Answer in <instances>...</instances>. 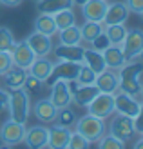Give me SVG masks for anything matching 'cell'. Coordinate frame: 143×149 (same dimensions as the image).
<instances>
[{
	"label": "cell",
	"instance_id": "obj_1",
	"mask_svg": "<svg viewBox=\"0 0 143 149\" xmlns=\"http://www.w3.org/2000/svg\"><path fill=\"white\" fill-rule=\"evenodd\" d=\"M141 74H143V60L132 58V60L125 62L118 69V77H120V89L118 91L138 96L140 89H141V82H140Z\"/></svg>",
	"mask_w": 143,
	"mask_h": 149
},
{
	"label": "cell",
	"instance_id": "obj_2",
	"mask_svg": "<svg viewBox=\"0 0 143 149\" xmlns=\"http://www.w3.org/2000/svg\"><path fill=\"white\" fill-rule=\"evenodd\" d=\"M7 91H9V98H7L9 118L15 122L26 124L29 118V113H31V95L24 87L7 89Z\"/></svg>",
	"mask_w": 143,
	"mask_h": 149
},
{
	"label": "cell",
	"instance_id": "obj_3",
	"mask_svg": "<svg viewBox=\"0 0 143 149\" xmlns=\"http://www.w3.org/2000/svg\"><path fill=\"white\" fill-rule=\"evenodd\" d=\"M105 129H107V125H105V120L98 116H93V115H85V116H80L76 118V124H74V131H78L80 135H84L89 142H98L103 135H105Z\"/></svg>",
	"mask_w": 143,
	"mask_h": 149
},
{
	"label": "cell",
	"instance_id": "obj_4",
	"mask_svg": "<svg viewBox=\"0 0 143 149\" xmlns=\"http://www.w3.org/2000/svg\"><path fill=\"white\" fill-rule=\"evenodd\" d=\"M80 68H82V62H67V60H58L56 64L53 62V69L49 73V77L46 78V82H44V86L51 87L56 80H74Z\"/></svg>",
	"mask_w": 143,
	"mask_h": 149
},
{
	"label": "cell",
	"instance_id": "obj_5",
	"mask_svg": "<svg viewBox=\"0 0 143 149\" xmlns=\"http://www.w3.org/2000/svg\"><path fill=\"white\" fill-rule=\"evenodd\" d=\"M24 135H26V124L15 122L11 118L0 125V142L4 147H13L24 142Z\"/></svg>",
	"mask_w": 143,
	"mask_h": 149
},
{
	"label": "cell",
	"instance_id": "obj_6",
	"mask_svg": "<svg viewBox=\"0 0 143 149\" xmlns=\"http://www.w3.org/2000/svg\"><path fill=\"white\" fill-rule=\"evenodd\" d=\"M89 115L98 116L102 120H107L109 116L114 115V95L109 93H98L96 98L85 107Z\"/></svg>",
	"mask_w": 143,
	"mask_h": 149
},
{
	"label": "cell",
	"instance_id": "obj_7",
	"mask_svg": "<svg viewBox=\"0 0 143 149\" xmlns=\"http://www.w3.org/2000/svg\"><path fill=\"white\" fill-rule=\"evenodd\" d=\"M120 46H122L123 56H125L127 62L132 60V58H136L143 49V29H140V27L129 29L127 35H125V38H123V42L120 44Z\"/></svg>",
	"mask_w": 143,
	"mask_h": 149
},
{
	"label": "cell",
	"instance_id": "obj_8",
	"mask_svg": "<svg viewBox=\"0 0 143 149\" xmlns=\"http://www.w3.org/2000/svg\"><path fill=\"white\" fill-rule=\"evenodd\" d=\"M109 133L114 135L116 138L123 140L127 144L129 140L136 135V129H134V120L131 116H125V115H118L112 116V122L109 124Z\"/></svg>",
	"mask_w": 143,
	"mask_h": 149
},
{
	"label": "cell",
	"instance_id": "obj_9",
	"mask_svg": "<svg viewBox=\"0 0 143 149\" xmlns=\"http://www.w3.org/2000/svg\"><path fill=\"white\" fill-rule=\"evenodd\" d=\"M140 106H141V102L136 96H132L129 93H123V91L114 93V113L134 118L140 111Z\"/></svg>",
	"mask_w": 143,
	"mask_h": 149
},
{
	"label": "cell",
	"instance_id": "obj_10",
	"mask_svg": "<svg viewBox=\"0 0 143 149\" xmlns=\"http://www.w3.org/2000/svg\"><path fill=\"white\" fill-rule=\"evenodd\" d=\"M11 53V60L13 65H17L20 69H29V65L33 64V60L36 58V55L33 53V49L29 47V44L26 40H20V42H15L13 49L9 51Z\"/></svg>",
	"mask_w": 143,
	"mask_h": 149
},
{
	"label": "cell",
	"instance_id": "obj_11",
	"mask_svg": "<svg viewBox=\"0 0 143 149\" xmlns=\"http://www.w3.org/2000/svg\"><path fill=\"white\" fill-rule=\"evenodd\" d=\"M49 100L53 102V106H55L56 109L71 106L73 104V93H71L69 86H67V80H56L55 84L51 86Z\"/></svg>",
	"mask_w": 143,
	"mask_h": 149
},
{
	"label": "cell",
	"instance_id": "obj_12",
	"mask_svg": "<svg viewBox=\"0 0 143 149\" xmlns=\"http://www.w3.org/2000/svg\"><path fill=\"white\" fill-rule=\"evenodd\" d=\"M94 86L100 89V93L114 95L118 89H120V77H118V71H116V69H109V68H105L102 73H98V74H96Z\"/></svg>",
	"mask_w": 143,
	"mask_h": 149
},
{
	"label": "cell",
	"instance_id": "obj_13",
	"mask_svg": "<svg viewBox=\"0 0 143 149\" xmlns=\"http://www.w3.org/2000/svg\"><path fill=\"white\" fill-rule=\"evenodd\" d=\"M47 135L49 127L46 125H31L29 129H26L24 142L29 149H44L47 147Z\"/></svg>",
	"mask_w": 143,
	"mask_h": 149
},
{
	"label": "cell",
	"instance_id": "obj_14",
	"mask_svg": "<svg viewBox=\"0 0 143 149\" xmlns=\"http://www.w3.org/2000/svg\"><path fill=\"white\" fill-rule=\"evenodd\" d=\"M26 42L29 44V47L33 49V53H35L36 56H49V55L53 53V40H51L49 35L33 31V33L26 38Z\"/></svg>",
	"mask_w": 143,
	"mask_h": 149
},
{
	"label": "cell",
	"instance_id": "obj_15",
	"mask_svg": "<svg viewBox=\"0 0 143 149\" xmlns=\"http://www.w3.org/2000/svg\"><path fill=\"white\" fill-rule=\"evenodd\" d=\"M84 44H76V46H67V44H58L53 47L56 60H67V62H82L84 64Z\"/></svg>",
	"mask_w": 143,
	"mask_h": 149
},
{
	"label": "cell",
	"instance_id": "obj_16",
	"mask_svg": "<svg viewBox=\"0 0 143 149\" xmlns=\"http://www.w3.org/2000/svg\"><path fill=\"white\" fill-rule=\"evenodd\" d=\"M129 7L125 6V2H112L107 4V11H105V17H103V24L109 26V24H125L127 18H129Z\"/></svg>",
	"mask_w": 143,
	"mask_h": 149
},
{
	"label": "cell",
	"instance_id": "obj_17",
	"mask_svg": "<svg viewBox=\"0 0 143 149\" xmlns=\"http://www.w3.org/2000/svg\"><path fill=\"white\" fill-rule=\"evenodd\" d=\"M33 109V115L35 118L38 120L40 124H53L55 122V116H56V107L53 106V102L49 98H40L35 102V106L31 107Z\"/></svg>",
	"mask_w": 143,
	"mask_h": 149
},
{
	"label": "cell",
	"instance_id": "obj_18",
	"mask_svg": "<svg viewBox=\"0 0 143 149\" xmlns=\"http://www.w3.org/2000/svg\"><path fill=\"white\" fill-rule=\"evenodd\" d=\"M71 127H62V125L53 124V127L49 129L47 135V147L51 149H67V142L71 138Z\"/></svg>",
	"mask_w": 143,
	"mask_h": 149
},
{
	"label": "cell",
	"instance_id": "obj_19",
	"mask_svg": "<svg viewBox=\"0 0 143 149\" xmlns=\"http://www.w3.org/2000/svg\"><path fill=\"white\" fill-rule=\"evenodd\" d=\"M107 0H87L82 6V15L85 20H93V22H102L103 24V17L107 11Z\"/></svg>",
	"mask_w": 143,
	"mask_h": 149
},
{
	"label": "cell",
	"instance_id": "obj_20",
	"mask_svg": "<svg viewBox=\"0 0 143 149\" xmlns=\"http://www.w3.org/2000/svg\"><path fill=\"white\" fill-rule=\"evenodd\" d=\"M98 93H100V89L94 84H91V86H80L78 84V87L73 91V102L80 107H87L89 104L96 98Z\"/></svg>",
	"mask_w": 143,
	"mask_h": 149
},
{
	"label": "cell",
	"instance_id": "obj_21",
	"mask_svg": "<svg viewBox=\"0 0 143 149\" xmlns=\"http://www.w3.org/2000/svg\"><path fill=\"white\" fill-rule=\"evenodd\" d=\"M103 55V60H105V65H107L109 69H120L122 65L127 62L125 56H123V51H122V46H118V44H111L107 49L102 51Z\"/></svg>",
	"mask_w": 143,
	"mask_h": 149
},
{
	"label": "cell",
	"instance_id": "obj_22",
	"mask_svg": "<svg viewBox=\"0 0 143 149\" xmlns=\"http://www.w3.org/2000/svg\"><path fill=\"white\" fill-rule=\"evenodd\" d=\"M51 69H53V60H49L47 56H36L33 60V64L29 65L27 73L33 74V77H36V78H40L42 82H46V78L49 77Z\"/></svg>",
	"mask_w": 143,
	"mask_h": 149
},
{
	"label": "cell",
	"instance_id": "obj_23",
	"mask_svg": "<svg viewBox=\"0 0 143 149\" xmlns=\"http://www.w3.org/2000/svg\"><path fill=\"white\" fill-rule=\"evenodd\" d=\"M2 77H4V86H6L7 89H17V87H24L27 71L17 68V65H13V68H11L9 71H6Z\"/></svg>",
	"mask_w": 143,
	"mask_h": 149
},
{
	"label": "cell",
	"instance_id": "obj_24",
	"mask_svg": "<svg viewBox=\"0 0 143 149\" xmlns=\"http://www.w3.org/2000/svg\"><path fill=\"white\" fill-rule=\"evenodd\" d=\"M84 64L87 65V68H91L96 74L102 73L105 68H107V65H105L102 51H96L93 47H85V51H84Z\"/></svg>",
	"mask_w": 143,
	"mask_h": 149
},
{
	"label": "cell",
	"instance_id": "obj_25",
	"mask_svg": "<svg viewBox=\"0 0 143 149\" xmlns=\"http://www.w3.org/2000/svg\"><path fill=\"white\" fill-rule=\"evenodd\" d=\"M74 7L73 0H36V9L40 13H56V11H62V9H71Z\"/></svg>",
	"mask_w": 143,
	"mask_h": 149
},
{
	"label": "cell",
	"instance_id": "obj_26",
	"mask_svg": "<svg viewBox=\"0 0 143 149\" xmlns=\"http://www.w3.org/2000/svg\"><path fill=\"white\" fill-rule=\"evenodd\" d=\"M58 40L60 44H67V46H76V44H84L82 42V35H80V26L73 24L69 27L58 29Z\"/></svg>",
	"mask_w": 143,
	"mask_h": 149
},
{
	"label": "cell",
	"instance_id": "obj_27",
	"mask_svg": "<svg viewBox=\"0 0 143 149\" xmlns=\"http://www.w3.org/2000/svg\"><path fill=\"white\" fill-rule=\"evenodd\" d=\"M35 31L44 33V35H49V36L56 35L58 27L55 24L53 15H49V13H40L38 17H36V20H35Z\"/></svg>",
	"mask_w": 143,
	"mask_h": 149
},
{
	"label": "cell",
	"instance_id": "obj_28",
	"mask_svg": "<svg viewBox=\"0 0 143 149\" xmlns=\"http://www.w3.org/2000/svg\"><path fill=\"white\" fill-rule=\"evenodd\" d=\"M100 33H103V24L102 22H93V20H85L80 26V35H82V42L91 44Z\"/></svg>",
	"mask_w": 143,
	"mask_h": 149
},
{
	"label": "cell",
	"instance_id": "obj_29",
	"mask_svg": "<svg viewBox=\"0 0 143 149\" xmlns=\"http://www.w3.org/2000/svg\"><path fill=\"white\" fill-rule=\"evenodd\" d=\"M76 118L78 115L74 113V111L67 106V107H60L56 111V116H55V122L53 124H56V125H62V127H74V124H76Z\"/></svg>",
	"mask_w": 143,
	"mask_h": 149
},
{
	"label": "cell",
	"instance_id": "obj_30",
	"mask_svg": "<svg viewBox=\"0 0 143 149\" xmlns=\"http://www.w3.org/2000/svg\"><path fill=\"white\" fill-rule=\"evenodd\" d=\"M129 29L125 27V24H109V26H103V33L107 35V38L111 44H122L123 38H125V35Z\"/></svg>",
	"mask_w": 143,
	"mask_h": 149
},
{
	"label": "cell",
	"instance_id": "obj_31",
	"mask_svg": "<svg viewBox=\"0 0 143 149\" xmlns=\"http://www.w3.org/2000/svg\"><path fill=\"white\" fill-rule=\"evenodd\" d=\"M53 18H55V24H56L58 29H64V27H69L73 24H76V15H74L73 7L71 9H62V11L53 13Z\"/></svg>",
	"mask_w": 143,
	"mask_h": 149
},
{
	"label": "cell",
	"instance_id": "obj_32",
	"mask_svg": "<svg viewBox=\"0 0 143 149\" xmlns=\"http://www.w3.org/2000/svg\"><path fill=\"white\" fill-rule=\"evenodd\" d=\"M96 144H98V149H123L125 147L123 140L116 138L114 135H111V133H105Z\"/></svg>",
	"mask_w": 143,
	"mask_h": 149
},
{
	"label": "cell",
	"instance_id": "obj_33",
	"mask_svg": "<svg viewBox=\"0 0 143 149\" xmlns=\"http://www.w3.org/2000/svg\"><path fill=\"white\" fill-rule=\"evenodd\" d=\"M15 35L9 27L2 26L0 27V51H11L13 46H15Z\"/></svg>",
	"mask_w": 143,
	"mask_h": 149
},
{
	"label": "cell",
	"instance_id": "obj_34",
	"mask_svg": "<svg viewBox=\"0 0 143 149\" xmlns=\"http://www.w3.org/2000/svg\"><path fill=\"white\" fill-rule=\"evenodd\" d=\"M74 80H76L80 86H91L96 80V73L91 68H87L85 64H82V68H80V71H78V74H76Z\"/></svg>",
	"mask_w": 143,
	"mask_h": 149
},
{
	"label": "cell",
	"instance_id": "obj_35",
	"mask_svg": "<svg viewBox=\"0 0 143 149\" xmlns=\"http://www.w3.org/2000/svg\"><path fill=\"white\" fill-rule=\"evenodd\" d=\"M89 146H91V142H89L84 135H80L78 131L71 133V138H69V142H67V149H87Z\"/></svg>",
	"mask_w": 143,
	"mask_h": 149
},
{
	"label": "cell",
	"instance_id": "obj_36",
	"mask_svg": "<svg viewBox=\"0 0 143 149\" xmlns=\"http://www.w3.org/2000/svg\"><path fill=\"white\" fill-rule=\"evenodd\" d=\"M44 87H46V86H44V82H42L40 78H36V77H33V74H29V73H27L26 82H24V89H26L29 95H33V93H40Z\"/></svg>",
	"mask_w": 143,
	"mask_h": 149
},
{
	"label": "cell",
	"instance_id": "obj_37",
	"mask_svg": "<svg viewBox=\"0 0 143 149\" xmlns=\"http://www.w3.org/2000/svg\"><path fill=\"white\" fill-rule=\"evenodd\" d=\"M13 68V60H11V53L9 51H0V77L9 71Z\"/></svg>",
	"mask_w": 143,
	"mask_h": 149
},
{
	"label": "cell",
	"instance_id": "obj_38",
	"mask_svg": "<svg viewBox=\"0 0 143 149\" xmlns=\"http://www.w3.org/2000/svg\"><path fill=\"white\" fill-rule=\"evenodd\" d=\"M91 46H93V49H96V51H103V49H107L109 46H111V42H109V38H107V35L105 33H100L96 36V38L91 42Z\"/></svg>",
	"mask_w": 143,
	"mask_h": 149
},
{
	"label": "cell",
	"instance_id": "obj_39",
	"mask_svg": "<svg viewBox=\"0 0 143 149\" xmlns=\"http://www.w3.org/2000/svg\"><path fill=\"white\" fill-rule=\"evenodd\" d=\"M132 120H134V129H136V133L141 135V133H143V102H141V106H140L138 115L134 116Z\"/></svg>",
	"mask_w": 143,
	"mask_h": 149
},
{
	"label": "cell",
	"instance_id": "obj_40",
	"mask_svg": "<svg viewBox=\"0 0 143 149\" xmlns=\"http://www.w3.org/2000/svg\"><path fill=\"white\" fill-rule=\"evenodd\" d=\"M125 6L129 7L131 13H136V15L143 11V0H125Z\"/></svg>",
	"mask_w": 143,
	"mask_h": 149
},
{
	"label": "cell",
	"instance_id": "obj_41",
	"mask_svg": "<svg viewBox=\"0 0 143 149\" xmlns=\"http://www.w3.org/2000/svg\"><path fill=\"white\" fill-rule=\"evenodd\" d=\"M7 98H9V91L4 87H0V111L7 109Z\"/></svg>",
	"mask_w": 143,
	"mask_h": 149
},
{
	"label": "cell",
	"instance_id": "obj_42",
	"mask_svg": "<svg viewBox=\"0 0 143 149\" xmlns=\"http://www.w3.org/2000/svg\"><path fill=\"white\" fill-rule=\"evenodd\" d=\"M24 0H0V6L4 7H18Z\"/></svg>",
	"mask_w": 143,
	"mask_h": 149
},
{
	"label": "cell",
	"instance_id": "obj_43",
	"mask_svg": "<svg viewBox=\"0 0 143 149\" xmlns=\"http://www.w3.org/2000/svg\"><path fill=\"white\" fill-rule=\"evenodd\" d=\"M134 149H143V136L140 138V140H136V142H134V146H132Z\"/></svg>",
	"mask_w": 143,
	"mask_h": 149
},
{
	"label": "cell",
	"instance_id": "obj_44",
	"mask_svg": "<svg viewBox=\"0 0 143 149\" xmlns=\"http://www.w3.org/2000/svg\"><path fill=\"white\" fill-rule=\"evenodd\" d=\"M85 2H87V0H73V4H74V6H80V7L84 6Z\"/></svg>",
	"mask_w": 143,
	"mask_h": 149
},
{
	"label": "cell",
	"instance_id": "obj_45",
	"mask_svg": "<svg viewBox=\"0 0 143 149\" xmlns=\"http://www.w3.org/2000/svg\"><path fill=\"white\" fill-rule=\"evenodd\" d=\"M136 58H140V60H143V49H141V53H140V55H138Z\"/></svg>",
	"mask_w": 143,
	"mask_h": 149
},
{
	"label": "cell",
	"instance_id": "obj_46",
	"mask_svg": "<svg viewBox=\"0 0 143 149\" xmlns=\"http://www.w3.org/2000/svg\"><path fill=\"white\" fill-rule=\"evenodd\" d=\"M140 95H141V100H143V84H141V89H140Z\"/></svg>",
	"mask_w": 143,
	"mask_h": 149
},
{
	"label": "cell",
	"instance_id": "obj_47",
	"mask_svg": "<svg viewBox=\"0 0 143 149\" xmlns=\"http://www.w3.org/2000/svg\"><path fill=\"white\" fill-rule=\"evenodd\" d=\"M140 18H141V22H143V11H141V13H140Z\"/></svg>",
	"mask_w": 143,
	"mask_h": 149
},
{
	"label": "cell",
	"instance_id": "obj_48",
	"mask_svg": "<svg viewBox=\"0 0 143 149\" xmlns=\"http://www.w3.org/2000/svg\"><path fill=\"white\" fill-rule=\"evenodd\" d=\"M141 136H143V133H141Z\"/></svg>",
	"mask_w": 143,
	"mask_h": 149
}]
</instances>
